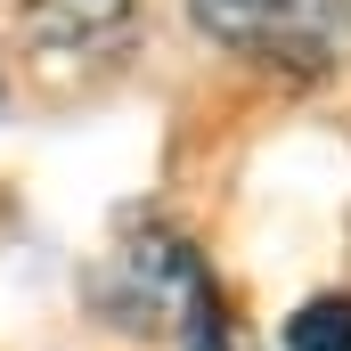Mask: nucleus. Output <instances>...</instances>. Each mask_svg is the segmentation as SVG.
Segmentation results:
<instances>
[{
	"mask_svg": "<svg viewBox=\"0 0 351 351\" xmlns=\"http://www.w3.org/2000/svg\"><path fill=\"white\" fill-rule=\"evenodd\" d=\"M196 33H213L237 58L319 74L351 58V0H188Z\"/></svg>",
	"mask_w": 351,
	"mask_h": 351,
	"instance_id": "obj_1",
	"label": "nucleus"
},
{
	"mask_svg": "<svg viewBox=\"0 0 351 351\" xmlns=\"http://www.w3.org/2000/svg\"><path fill=\"white\" fill-rule=\"evenodd\" d=\"M16 16L49 66H114L139 33V0H16Z\"/></svg>",
	"mask_w": 351,
	"mask_h": 351,
	"instance_id": "obj_2",
	"label": "nucleus"
},
{
	"mask_svg": "<svg viewBox=\"0 0 351 351\" xmlns=\"http://www.w3.org/2000/svg\"><path fill=\"white\" fill-rule=\"evenodd\" d=\"M286 351H351V294H319L286 319Z\"/></svg>",
	"mask_w": 351,
	"mask_h": 351,
	"instance_id": "obj_3",
	"label": "nucleus"
},
{
	"mask_svg": "<svg viewBox=\"0 0 351 351\" xmlns=\"http://www.w3.org/2000/svg\"><path fill=\"white\" fill-rule=\"evenodd\" d=\"M0 106H8V74H0Z\"/></svg>",
	"mask_w": 351,
	"mask_h": 351,
	"instance_id": "obj_4",
	"label": "nucleus"
}]
</instances>
